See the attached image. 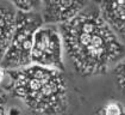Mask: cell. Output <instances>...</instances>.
I'll list each match as a JSON object with an SVG mask.
<instances>
[{
  "mask_svg": "<svg viewBox=\"0 0 125 115\" xmlns=\"http://www.w3.org/2000/svg\"><path fill=\"white\" fill-rule=\"evenodd\" d=\"M60 35L72 66L82 77L103 74L125 55L99 4H87L75 18L60 25Z\"/></svg>",
  "mask_w": 125,
  "mask_h": 115,
  "instance_id": "cell-1",
  "label": "cell"
},
{
  "mask_svg": "<svg viewBox=\"0 0 125 115\" xmlns=\"http://www.w3.org/2000/svg\"><path fill=\"white\" fill-rule=\"evenodd\" d=\"M9 91L29 110L39 115H62L69 107V89L63 71L30 65L7 71Z\"/></svg>",
  "mask_w": 125,
  "mask_h": 115,
  "instance_id": "cell-2",
  "label": "cell"
},
{
  "mask_svg": "<svg viewBox=\"0 0 125 115\" xmlns=\"http://www.w3.org/2000/svg\"><path fill=\"white\" fill-rule=\"evenodd\" d=\"M44 20L39 12H19L16 13V24L9 48L0 65L5 70L14 71L28 67L32 64L31 53L33 38Z\"/></svg>",
  "mask_w": 125,
  "mask_h": 115,
  "instance_id": "cell-3",
  "label": "cell"
},
{
  "mask_svg": "<svg viewBox=\"0 0 125 115\" xmlns=\"http://www.w3.org/2000/svg\"><path fill=\"white\" fill-rule=\"evenodd\" d=\"M63 43L60 31L54 25L42 27L37 30L31 53L33 65L63 71Z\"/></svg>",
  "mask_w": 125,
  "mask_h": 115,
  "instance_id": "cell-4",
  "label": "cell"
},
{
  "mask_svg": "<svg viewBox=\"0 0 125 115\" xmlns=\"http://www.w3.org/2000/svg\"><path fill=\"white\" fill-rule=\"evenodd\" d=\"M87 4L81 1H44L42 2V18L47 24H66L75 18Z\"/></svg>",
  "mask_w": 125,
  "mask_h": 115,
  "instance_id": "cell-5",
  "label": "cell"
},
{
  "mask_svg": "<svg viewBox=\"0 0 125 115\" xmlns=\"http://www.w3.org/2000/svg\"><path fill=\"white\" fill-rule=\"evenodd\" d=\"M99 7L106 23L125 47V1H104Z\"/></svg>",
  "mask_w": 125,
  "mask_h": 115,
  "instance_id": "cell-6",
  "label": "cell"
},
{
  "mask_svg": "<svg viewBox=\"0 0 125 115\" xmlns=\"http://www.w3.org/2000/svg\"><path fill=\"white\" fill-rule=\"evenodd\" d=\"M17 11L12 4H0V62L5 55L16 24Z\"/></svg>",
  "mask_w": 125,
  "mask_h": 115,
  "instance_id": "cell-7",
  "label": "cell"
},
{
  "mask_svg": "<svg viewBox=\"0 0 125 115\" xmlns=\"http://www.w3.org/2000/svg\"><path fill=\"white\" fill-rule=\"evenodd\" d=\"M115 85L118 87V91L125 100V60L118 62L113 70Z\"/></svg>",
  "mask_w": 125,
  "mask_h": 115,
  "instance_id": "cell-8",
  "label": "cell"
},
{
  "mask_svg": "<svg viewBox=\"0 0 125 115\" xmlns=\"http://www.w3.org/2000/svg\"><path fill=\"white\" fill-rule=\"evenodd\" d=\"M95 115H125V108L117 101H111L96 110Z\"/></svg>",
  "mask_w": 125,
  "mask_h": 115,
  "instance_id": "cell-9",
  "label": "cell"
},
{
  "mask_svg": "<svg viewBox=\"0 0 125 115\" xmlns=\"http://www.w3.org/2000/svg\"><path fill=\"white\" fill-rule=\"evenodd\" d=\"M12 5L19 12H37V10L42 7V1L19 0V1H13Z\"/></svg>",
  "mask_w": 125,
  "mask_h": 115,
  "instance_id": "cell-10",
  "label": "cell"
},
{
  "mask_svg": "<svg viewBox=\"0 0 125 115\" xmlns=\"http://www.w3.org/2000/svg\"><path fill=\"white\" fill-rule=\"evenodd\" d=\"M7 97L5 92L0 89V115H7Z\"/></svg>",
  "mask_w": 125,
  "mask_h": 115,
  "instance_id": "cell-11",
  "label": "cell"
},
{
  "mask_svg": "<svg viewBox=\"0 0 125 115\" xmlns=\"http://www.w3.org/2000/svg\"><path fill=\"white\" fill-rule=\"evenodd\" d=\"M6 74H7V71L4 68V67L0 65V85H1V83L5 80V78H6Z\"/></svg>",
  "mask_w": 125,
  "mask_h": 115,
  "instance_id": "cell-12",
  "label": "cell"
}]
</instances>
